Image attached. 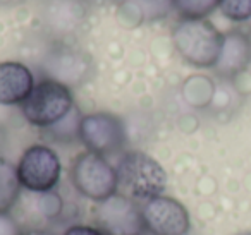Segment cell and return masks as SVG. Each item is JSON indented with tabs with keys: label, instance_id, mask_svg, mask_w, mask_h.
Returning <instances> with one entry per match:
<instances>
[{
	"label": "cell",
	"instance_id": "1",
	"mask_svg": "<svg viewBox=\"0 0 251 235\" xmlns=\"http://www.w3.org/2000/svg\"><path fill=\"white\" fill-rule=\"evenodd\" d=\"M119 187L126 196L136 201H148L165 194L169 177L165 168L145 151L129 149L121 153L115 163Z\"/></svg>",
	"mask_w": 251,
	"mask_h": 235
},
{
	"label": "cell",
	"instance_id": "2",
	"mask_svg": "<svg viewBox=\"0 0 251 235\" xmlns=\"http://www.w3.org/2000/svg\"><path fill=\"white\" fill-rule=\"evenodd\" d=\"M172 43L189 66L213 69L222 50L224 35L208 19H181L172 29Z\"/></svg>",
	"mask_w": 251,
	"mask_h": 235
},
{
	"label": "cell",
	"instance_id": "3",
	"mask_svg": "<svg viewBox=\"0 0 251 235\" xmlns=\"http://www.w3.org/2000/svg\"><path fill=\"white\" fill-rule=\"evenodd\" d=\"M71 182L77 194L93 203H101L119 192V177L115 165L107 156L83 151L71 165Z\"/></svg>",
	"mask_w": 251,
	"mask_h": 235
},
{
	"label": "cell",
	"instance_id": "4",
	"mask_svg": "<svg viewBox=\"0 0 251 235\" xmlns=\"http://www.w3.org/2000/svg\"><path fill=\"white\" fill-rule=\"evenodd\" d=\"M74 108L73 93L67 86L52 79H42L21 103L25 118L35 127L49 129L69 115Z\"/></svg>",
	"mask_w": 251,
	"mask_h": 235
},
{
	"label": "cell",
	"instance_id": "5",
	"mask_svg": "<svg viewBox=\"0 0 251 235\" xmlns=\"http://www.w3.org/2000/svg\"><path fill=\"white\" fill-rule=\"evenodd\" d=\"M16 166L23 189L29 192H52L57 189L62 177L59 155L47 144H33L26 148Z\"/></svg>",
	"mask_w": 251,
	"mask_h": 235
},
{
	"label": "cell",
	"instance_id": "6",
	"mask_svg": "<svg viewBox=\"0 0 251 235\" xmlns=\"http://www.w3.org/2000/svg\"><path fill=\"white\" fill-rule=\"evenodd\" d=\"M79 141L86 151L101 156H114L124 153L127 134L121 117L108 112L86 114L79 120Z\"/></svg>",
	"mask_w": 251,
	"mask_h": 235
},
{
	"label": "cell",
	"instance_id": "7",
	"mask_svg": "<svg viewBox=\"0 0 251 235\" xmlns=\"http://www.w3.org/2000/svg\"><path fill=\"white\" fill-rule=\"evenodd\" d=\"M145 234L150 235H188L191 216L181 201L171 196H157L141 204Z\"/></svg>",
	"mask_w": 251,
	"mask_h": 235
},
{
	"label": "cell",
	"instance_id": "8",
	"mask_svg": "<svg viewBox=\"0 0 251 235\" xmlns=\"http://www.w3.org/2000/svg\"><path fill=\"white\" fill-rule=\"evenodd\" d=\"M95 223L105 235H136L143 234L141 206L136 199L115 192L108 199L97 203Z\"/></svg>",
	"mask_w": 251,
	"mask_h": 235
},
{
	"label": "cell",
	"instance_id": "9",
	"mask_svg": "<svg viewBox=\"0 0 251 235\" xmlns=\"http://www.w3.org/2000/svg\"><path fill=\"white\" fill-rule=\"evenodd\" d=\"M42 70L47 79L57 81L71 90L90 79L93 74V62L83 50L60 43L45 55Z\"/></svg>",
	"mask_w": 251,
	"mask_h": 235
},
{
	"label": "cell",
	"instance_id": "10",
	"mask_svg": "<svg viewBox=\"0 0 251 235\" xmlns=\"http://www.w3.org/2000/svg\"><path fill=\"white\" fill-rule=\"evenodd\" d=\"M64 199L57 190L29 192L23 190L18 204L12 210L14 218L23 228H45L64 213Z\"/></svg>",
	"mask_w": 251,
	"mask_h": 235
},
{
	"label": "cell",
	"instance_id": "11",
	"mask_svg": "<svg viewBox=\"0 0 251 235\" xmlns=\"http://www.w3.org/2000/svg\"><path fill=\"white\" fill-rule=\"evenodd\" d=\"M86 19V5L81 0H45L40 7L43 28L55 38L76 35Z\"/></svg>",
	"mask_w": 251,
	"mask_h": 235
},
{
	"label": "cell",
	"instance_id": "12",
	"mask_svg": "<svg viewBox=\"0 0 251 235\" xmlns=\"http://www.w3.org/2000/svg\"><path fill=\"white\" fill-rule=\"evenodd\" d=\"M35 84V76L26 64L16 60L0 62V105H21Z\"/></svg>",
	"mask_w": 251,
	"mask_h": 235
},
{
	"label": "cell",
	"instance_id": "13",
	"mask_svg": "<svg viewBox=\"0 0 251 235\" xmlns=\"http://www.w3.org/2000/svg\"><path fill=\"white\" fill-rule=\"evenodd\" d=\"M251 64V38L241 31H229L224 35L222 50L215 64V72L222 77L239 76Z\"/></svg>",
	"mask_w": 251,
	"mask_h": 235
},
{
	"label": "cell",
	"instance_id": "14",
	"mask_svg": "<svg viewBox=\"0 0 251 235\" xmlns=\"http://www.w3.org/2000/svg\"><path fill=\"white\" fill-rule=\"evenodd\" d=\"M23 190L18 166L0 156V213H12Z\"/></svg>",
	"mask_w": 251,
	"mask_h": 235
},
{
	"label": "cell",
	"instance_id": "15",
	"mask_svg": "<svg viewBox=\"0 0 251 235\" xmlns=\"http://www.w3.org/2000/svg\"><path fill=\"white\" fill-rule=\"evenodd\" d=\"M121 5L140 23L158 21L174 9L172 0H121Z\"/></svg>",
	"mask_w": 251,
	"mask_h": 235
},
{
	"label": "cell",
	"instance_id": "16",
	"mask_svg": "<svg viewBox=\"0 0 251 235\" xmlns=\"http://www.w3.org/2000/svg\"><path fill=\"white\" fill-rule=\"evenodd\" d=\"M172 7L182 19H206L219 7V0H172Z\"/></svg>",
	"mask_w": 251,
	"mask_h": 235
},
{
	"label": "cell",
	"instance_id": "17",
	"mask_svg": "<svg viewBox=\"0 0 251 235\" xmlns=\"http://www.w3.org/2000/svg\"><path fill=\"white\" fill-rule=\"evenodd\" d=\"M79 120L81 115L73 108L69 115H66L62 120L49 127L47 131L50 138L55 139L57 142H73L76 139L79 141Z\"/></svg>",
	"mask_w": 251,
	"mask_h": 235
},
{
	"label": "cell",
	"instance_id": "18",
	"mask_svg": "<svg viewBox=\"0 0 251 235\" xmlns=\"http://www.w3.org/2000/svg\"><path fill=\"white\" fill-rule=\"evenodd\" d=\"M219 9L229 21L244 23L251 19V0H219Z\"/></svg>",
	"mask_w": 251,
	"mask_h": 235
},
{
	"label": "cell",
	"instance_id": "19",
	"mask_svg": "<svg viewBox=\"0 0 251 235\" xmlns=\"http://www.w3.org/2000/svg\"><path fill=\"white\" fill-rule=\"evenodd\" d=\"M23 227L12 213H0V235H19Z\"/></svg>",
	"mask_w": 251,
	"mask_h": 235
},
{
	"label": "cell",
	"instance_id": "20",
	"mask_svg": "<svg viewBox=\"0 0 251 235\" xmlns=\"http://www.w3.org/2000/svg\"><path fill=\"white\" fill-rule=\"evenodd\" d=\"M62 235H105L97 225H84V223H76L67 227L62 232Z\"/></svg>",
	"mask_w": 251,
	"mask_h": 235
},
{
	"label": "cell",
	"instance_id": "21",
	"mask_svg": "<svg viewBox=\"0 0 251 235\" xmlns=\"http://www.w3.org/2000/svg\"><path fill=\"white\" fill-rule=\"evenodd\" d=\"M19 235H55V234L47 230V228H23V232Z\"/></svg>",
	"mask_w": 251,
	"mask_h": 235
},
{
	"label": "cell",
	"instance_id": "22",
	"mask_svg": "<svg viewBox=\"0 0 251 235\" xmlns=\"http://www.w3.org/2000/svg\"><path fill=\"white\" fill-rule=\"evenodd\" d=\"M5 144H7V134H5L4 127H0V156H2V153H4Z\"/></svg>",
	"mask_w": 251,
	"mask_h": 235
},
{
	"label": "cell",
	"instance_id": "23",
	"mask_svg": "<svg viewBox=\"0 0 251 235\" xmlns=\"http://www.w3.org/2000/svg\"><path fill=\"white\" fill-rule=\"evenodd\" d=\"M19 0H0V5H11V4H18Z\"/></svg>",
	"mask_w": 251,
	"mask_h": 235
},
{
	"label": "cell",
	"instance_id": "24",
	"mask_svg": "<svg viewBox=\"0 0 251 235\" xmlns=\"http://www.w3.org/2000/svg\"><path fill=\"white\" fill-rule=\"evenodd\" d=\"M237 235H251V232H241V234H237Z\"/></svg>",
	"mask_w": 251,
	"mask_h": 235
},
{
	"label": "cell",
	"instance_id": "25",
	"mask_svg": "<svg viewBox=\"0 0 251 235\" xmlns=\"http://www.w3.org/2000/svg\"><path fill=\"white\" fill-rule=\"evenodd\" d=\"M136 235H143V234H136Z\"/></svg>",
	"mask_w": 251,
	"mask_h": 235
}]
</instances>
